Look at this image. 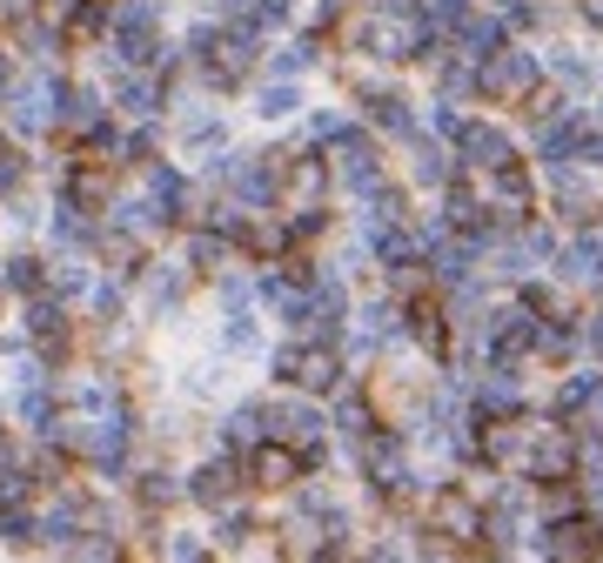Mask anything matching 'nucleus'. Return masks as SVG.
Listing matches in <instances>:
<instances>
[{
  "mask_svg": "<svg viewBox=\"0 0 603 563\" xmlns=\"http://www.w3.org/2000/svg\"><path fill=\"white\" fill-rule=\"evenodd\" d=\"M570 470H577V442H570V429H550V423H523L516 476H530V483H563Z\"/></svg>",
  "mask_w": 603,
  "mask_h": 563,
  "instance_id": "f257e3e1",
  "label": "nucleus"
},
{
  "mask_svg": "<svg viewBox=\"0 0 603 563\" xmlns=\"http://www.w3.org/2000/svg\"><path fill=\"white\" fill-rule=\"evenodd\" d=\"M355 40H362V54H376V61H416V48H423V21L382 8V14H369V21L355 27Z\"/></svg>",
  "mask_w": 603,
  "mask_h": 563,
  "instance_id": "f03ea898",
  "label": "nucleus"
},
{
  "mask_svg": "<svg viewBox=\"0 0 603 563\" xmlns=\"http://www.w3.org/2000/svg\"><path fill=\"white\" fill-rule=\"evenodd\" d=\"M476 88L490 95V101H530L537 95V61L516 54V48H490V54H482Z\"/></svg>",
  "mask_w": 603,
  "mask_h": 563,
  "instance_id": "7ed1b4c3",
  "label": "nucleus"
},
{
  "mask_svg": "<svg viewBox=\"0 0 603 563\" xmlns=\"http://www.w3.org/2000/svg\"><path fill=\"white\" fill-rule=\"evenodd\" d=\"M275 376H289V383H302V389H336V376H342V355H336L329 342H309V349H281Z\"/></svg>",
  "mask_w": 603,
  "mask_h": 563,
  "instance_id": "20e7f679",
  "label": "nucleus"
},
{
  "mask_svg": "<svg viewBox=\"0 0 603 563\" xmlns=\"http://www.w3.org/2000/svg\"><path fill=\"white\" fill-rule=\"evenodd\" d=\"M450 141H456V154L469 161L476 175H482V168H503V161H510V135L482 128V121H456V128H450Z\"/></svg>",
  "mask_w": 603,
  "mask_h": 563,
  "instance_id": "39448f33",
  "label": "nucleus"
},
{
  "mask_svg": "<svg viewBox=\"0 0 603 563\" xmlns=\"http://www.w3.org/2000/svg\"><path fill=\"white\" fill-rule=\"evenodd\" d=\"M249 476L262 483V490H281V483L302 476V442H262V450L249 456Z\"/></svg>",
  "mask_w": 603,
  "mask_h": 563,
  "instance_id": "423d86ee",
  "label": "nucleus"
},
{
  "mask_svg": "<svg viewBox=\"0 0 603 563\" xmlns=\"http://www.w3.org/2000/svg\"><path fill=\"white\" fill-rule=\"evenodd\" d=\"M550 556H603V530L596 523H583V516H563V523H550V543H543Z\"/></svg>",
  "mask_w": 603,
  "mask_h": 563,
  "instance_id": "0eeeda50",
  "label": "nucleus"
},
{
  "mask_svg": "<svg viewBox=\"0 0 603 563\" xmlns=\"http://www.w3.org/2000/svg\"><path fill=\"white\" fill-rule=\"evenodd\" d=\"M362 463H369V476L382 483V490H395V483H402V450H395V436H382V429L362 436Z\"/></svg>",
  "mask_w": 603,
  "mask_h": 563,
  "instance_id": "6e6552de",
  "label": "nucleus"
},
{
  "mask_svg": "<svg viewBox=\"0 0 603 563\" xmlns=\"http://www.w3.org/2000/svg\"><path fill=\"white\" fill-rule=\"evenodd\" d=\"M583 148H596L583 121H550V128H543V154H550V161H563V154H583Z\"/></svg>",
  "mask_w": 603,
  "mask_h": 563,
  "instance_id": "1a4fd4ad",
  "label": "nucleus"
},
{
  "mask_svg": "<svg viewBox=\"0 0 603 563\" xmlns=\"http://www.w3.org/2000/svg\"><path fill=\"white\" fill-rule=\"evenodd\" d=\"M563 268H570V275H583V282H596L603 275V241H570V249H563Z\"/></svg>",
  "mask_w": 603,
  "mask_h": 563,
  "instance_id": "9d476101",
  "label": "nucleus"
},
{
  "mask_svg": "<svg viewBox=\"0 0 603 563\" xmlns=\"http://www.w3.org/2000/svg\"><path fill=\"white\" fill-rule=\"evenodd\" d=\"M342 175H349L355 188H376V154H369V141H349V148H342Z\"/></svg>",
  "mask_w": 603,
  "mask_h": 563,
  "instance_id": "9b49d317",
  "label": "nucleus"
},
{
  "mask_svg": "<svg viewBox=\"0 0 603 563\" xmlns=\"http://www.w3.org/2000/svg\"><path fill=\"white\" fill-rule=\"evenodd\" d=\"M194 497H201V503H222V497H228V470H201V476H194Z\"/></svg>",
  "mask_w": 603,
  "mask_h": 563,
  "instance_id": "f8f14e48",
  "label": "nucleus"
},
{
  "mask_svg": "<svg viewBox=\"0 0 603 563\" xmlns=\"http://www.w3.org/2000/svg\"><path fill=\"white\" fill-rule=\"evenodd\" d=\"M556 402H563V410H583V402H596V383H590V376L563 383V389H556Z\"/></svg>",
  "mask_w": 603,
  "mask_h": 563,
  "instance_id": "ddd939ff",
  "label": "nucleus"
},
{
  "mask_svg": "<svg viewBox=\"0 0 603 563\" xmlns=\"http://www.w3.org/2000/svg\"><path fill=\"white\" fill-rule=\"evenodd\" d=\"M463 40H469V48H476V61H482V54L497 48V27H490V21H463Z\"/></svg>",
  "mask_w": 603,
  "mask_h": 563,
  "instance_id": "4468645a",
  "label": "nucleus"
},
{
  "mask_svg": "<svg viewBox=\"0 0 603 563\" xmlns=\"http://www.w3.org/2000/svg\"><path fill=\"white\" fill-rule=\"evenodd\" d=\"M369 108H376V121H382V128H410V114H402V101H389V95H376Z\"/></svg>",
  "mask_w": 603,
  "mask_h": 563,
  "instance_id": "2eb2a0df",
  "label": "nucleus"
},
{
  "mask_svg": "<svg viewBox=\"0 0 603 563\" xmlns=\"http://www.w3.org/2000/svg\"><path fill=\"white\" fill-rule=\"evenodd\" d=\"M289 108H296L289 88H268V95H262V114H289Z\"/></svg>",
  "mask_w": 603,
  "mask_h": 563,
  "instance_id": "dca6fc26",
  "label": "nucleus"
},
{
  "mask_svg": "<svg viewBox=\"0 0 603 563\" xmlns=\"http://www.w3.org/2000/svg\"><path fill=\"white\" fill-rule=\"evenodd\" d=\"M14 289H40V262H14Z\"/></svg>",
  "mask_w": 603,
  "mask_h": 563,
  "instance_id": "f3484780",
  "label": "nucleus"
},
{
  "mask_svg": "<svg viewBox=\"0 0 603 563\" xmlns=\"http://www.w3.org/2000/svg\"><path fill=\"white\" fill-rule=\"evenodd\" d=\"M429 14H442V21H463V0H423Z\"/></svg>",
  "mask_w": 603,
  "mask_h": 563,
  "instance_id": "a211bd4d",
  "label": "nucleus"
},
{
  "mask_svg": "<svg viewBox=\"0 0 603 563\" xmlns=\"http://www.w3.org/2000/svg\"><path fill=\"white\" fill-rule=\"evenodd\" d=\"M590 21H596V27H603V0H590Z\"/></svg>",
  "mask_w": 603,
  "mask_h": 563,
  "instance_id": "6ab92c4d",
  "label": "nucleus"
},
{
  "mask_svg": "<svg viewBox=\"0 0 603 563\" xmlns=\"http://www.w3.org/2000/svg\"><path fill=\"white\" fill-rule=\"evenodd\" d=\"M596 154H603V148H596Z\"/></svg>",
  "mask_w": 603,
  "mask_h": 563,
  "instance_id": "aec40b11",
  "label": "nucleus"
}]
</instances>
